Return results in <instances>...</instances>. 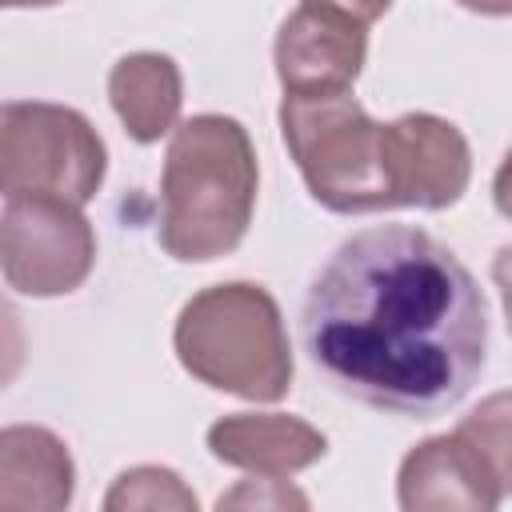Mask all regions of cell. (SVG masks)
<instances>
[{
    "label": "cell",
    "mask_w": 512,
    "mask_h": 512,
    "mask_svg": "<svg viewBox=\"0 0 512 512\" xmlns=\"http://www.w3.org/2000/svg\"><path fill=\"white\" fill-rule=\"evenodd\" d=\"M108 100L136 144H156L160 136L176 132L184 104V80L176 60L164 52L120 56L108 72Z\"/></svg>",
    "instance_id": "7c38bea8"
},
{
    "label": "cell",
    "mask_w": 512,
    "mask_h": 512,
    "mask_svg": "<svg viewBox=\"0 0 512 512\" xmlns=\"http://www.w3.org/2000/svg\"><path fill=\"white\" fill-rule=\"evenodd\" d=\"M208 452L252 476H292L328 452L320 428L284 412H232L208 428Z\"/></svg>",
    "instance_id": "30bf717a"
},
{
    "label": "cell",
    "mask_w": 512,
    "mask_h": 512,
    "mask_svg": "<svg viewBox=\"0 0 512 512\" xmlns=\"http://www.w3.org/2000/svg\"><path fill=\"white\" fill-rule=\"evenodd\" d=\"M308 508V496L296 492L284 476H260V480H240L232 492L220 496V508Z\"/></svg>",
    "instance_id": "9a60e30c"
},
{
    "label": "cell",
    "mask_w": 512,
    "mask_h": 512,
    "mask_svg": "<svg viewBox=\"0 0 512 512\" xmlns=\"http://www.w3.org/2000/svg\"><path fill=\"white\" fill-rule=\"evenodd\" d=\"M256 148L240 120L204 112L176 124L160 176V248L180 264L228 256L252 224Z\"/></svg>",
    "instance_id": "7a4b0ae2"
},
{
    "label": "cell",
    "mask_w": 512,
    "mask_h": 512,
    "mask_svg": "<svg viewBox=\"0 0 512 512\" xmlns=\"http://www.w3.org/2000/svg\"><path fill=\"white\" fill-rule=\"evenodd\" d=\"M456 432L480 456V464L492 476V484L500 488V496H512V392L484 396L456 424Z\"/></svg>",
    "instance_id": "4fadbf2b"
},
{
    "label": "cell",
    "mask_w": 512,
    "mask_h": 512,
    "mask_svg": "<svg viewBox=\"0 0 512 512\" xmlns=\"http://www.w3.org/2000/svg\"><path fill=\"white\" fill-rule=\"evenodd\" d=\"M172 344L184 372L216 392L272 404L292 388L284 316L260 284L232 280L196 292L176 316Z\"/></svg>",
    "instance_id": "3957f363"
},
{
    "label": "cell",
    "mask_w": 512,
    "mask_h": 512,
    "mask_svg": "<svg viewBox=\"0 0 512 512\" xmlns=\"http://www.w3.org/2000/svg\"><path fill=\"white\" fill-rule=\"evenodd\" d=\"M464 4L468 12H480V16H512V0H456Z\"/></svg>",
    "instance_id": "d6986e66"
},
{
    "label": "cell",
    "mask_w": 512,
    "mask_h": 512,
    "mask_svg": "<svg viewBox=\"0 0 512 512\" xmlns=\"http://www.w3.org/2000/svg\"><path fill=\"white\" fill-rule=\"evenodd\" d=\"M280 136L316 204L340 216L392 208L384 176V124H376L352 88L284 92Z\"/></svg>",
    "instance_id": "277c9868"
},
{
    "label": "cell",
    "mask_w": 512,
    "mask_h": 512,
    "mask_svg": "<svg viewBox=\"0 0 512 512\" xmlns=\"http://www.w3.org/2000/svg\"><path fill=\"white\" fill-rule=\"evenodd\" d=\"M96 264V232L80 204L40 192L4 196L0 216V268L20 296H68Z\"/></svg>",
    "instance_id": "8992f818"
},
{
    "label": "cell",
    "mask_w": 512,
    "mask_h": 512,
    "mask_svg": "<svg viewBox=\"0 0 512 512\" xmlns=\"http://www.w3.org/2000/svg\"><path fill=\"white\" fill-rule=\"evenodd\" d=\"M104 508L108 512H132V508H176V512H192L196 508V492L172 472V468H160V464H140V468H128L112 480L108 496H104Z\"/></svg>",
    "instance_id": "5bb4252c"
},
{
    "label": "cell",
    "mask_w": 512,
    "mask_h": 512,
    "mask_svg": "<svg viewBox=\"0 0 512 512\" xmlns=\"http://www.w3.org/2000/svg\"><path fill=\"white\" fill-rule=\"evenodd\" d=\"M316 4H328V8H340V12H348V16H356L360 24H372V20H380L388 8H392V0H316Z\"/></svg>",
    "instance_id": "e0dca14e"
},
{
    "label": "cell",
    "mask_w": 512,
    "mask_h": 512,
    "mask_svg": "<svg viewBox=\"0 0 512 512\" xmlns=\"http://www.w3.org/2000/svg\"><path fill=\"white\" fill-rule=\"evenodd\" d=\"M48 4H60V0H4V8H48Z\"/></svg>",
    "instance_id": "ffe728a7"
},
{
    "label": "cell",
    "mask_w": 512,
    "mask_h": 512,
    "mask_svg": "<svg viewBox=\"0 0 512 512\" xmlns=\"http://www.w3.org/2000/svg\"><path fill=\"white\" fill-rule=\"evenodd\" d=\"M492 204H496L500 216L512 220V148L504 152V160H500V168H496V180H492Z\"/></svg>",
    "instance_id": "ac0fdd59"
},
{
    "label": "cell",
    "mask_w": 512,
    "mask_h": 512,
    "mask_svg": "<svg viewBox=\"0 0 512 512\" xmlns=\"http://www.w3.org/2000/svg\"><path fill=\"white\" fill-rule=\"evenodd\" d=\"M276 76L284 92H340L352 88L368 56V24L356 16L304 0L276 32Z\"/></svg>",
    "instance_id": "ba28073f"
},
{
    "label": "cell",
    "mask_w": 512,
    "mask_h": 512,
    "mask_svg": "<svg viewBox=\"0 0 512 512\" xmlns=\"http://www.w3.org/2000/svg\"><path fill=\"white\" fill-rule=\"evenodd\" d=\"M300 340L340 396L428 420L480 380L488 304L448 244L384 224L348 236L312 276Z\"/></svg>",
    "instance_id": "6da1fadb"
},
{
    "label": "cell",
    "mask_w": 512,
    "mask_h": 512,
    "mask_svg": "<svg viewBox=\"0 0 512 512\" xmlns=\"http://www.w3.org/2000/svg\"><path fill=\"white\" fill-rule=\"evenodd\" d=\"M108 172L96 128L64 104L8 100L0 112V188L88 204Z\"/></svg>",
    "instance_id": "5b68a950"
},
{
    "label": "cell",
    "mask_w": 512,
    "mask_h": 512,
    "mask_svg": "<svg viewBox=\"0 0 512 512\" xmlns=\"http://www.w3.org/2000/svg\"><path fill=\"white\" fill-rule=\"evenodd\" d=\"M384 176L392 208H452L472 180V152L452 120L408 112L384 124Z\"/></svg>",
    "instance_id": "52a82bcc"
},
{
    "label": "cell",
    "mask_w": 512,
    "mask_h": 512,
    "mask_svg": "<svg viewBox=\"0 0 512 512\" xmlns=\"http://www.w3.org/2000/svg\"><path fill=\"white\" fill-rule=\"evenodd\" d=\"M396 496L404 512H492L504 496L484 472L480 456L464 444V436L452 428L444 436H428L400 460Z\"/></svg>",
    "instance_id": "9c48e42d"
},
{
    "label": "cell",
    "mask_w": 512,
    "mask_h": 512,
    "mask_svg": "<svg viewBox=\"0 0 512 512\" xmlns=\"http://www.w3.org/2000/svg\"><path fill=\"white\" fill-rule=\"evenodd\" d=\"M492 280L500 288V304H504V324L512 332V244H504L492 260Z\"/></svg>",
    "instance_id": "2e32d148"
},
{
    "label": "cell",
    "mask_w": 512,
    "mask_h": 512,
    "mask_svg": "<svg viewBox=\"0 0 512 512\" xmlns=\"http://www.w3.org/2000/svg\"><path fill=\"white\" fill-rule=\"evenodd\" d=\"M76 468L64 440L36 424L0 432V508L4 512H60L72 504Z\"/></svg>",
    "instance_id": "8fae6325"
}]
</instances>
